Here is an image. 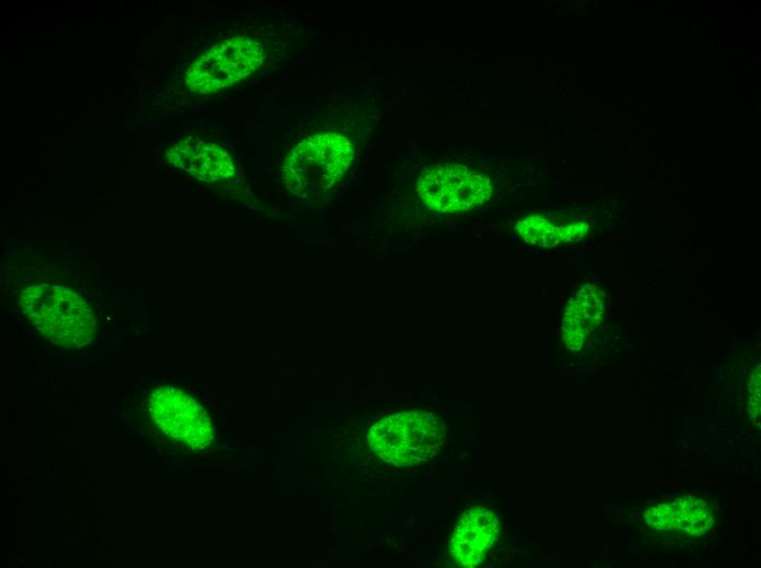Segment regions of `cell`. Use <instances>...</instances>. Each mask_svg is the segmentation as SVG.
Segmentation results:
<instances>
[{
	"instance_id": "obj_1",
	"label": "cell",
	"mask_w": 761,
	"mask_h": 568,
	"mask_svg": "<svg viewBox=\"0 0 761 568\" xmlns=\"http://www.w3.org/2000/svg\"><path fill=\"white\" fill-rule=\"evenodd\" d=\"M20 306L39 333L65 348H82L96 333L91 307L68 287L34 284L22 291Z\"/></svg>"
},
{
	"instance_id": "obj_2",
	"label": "cell",
	"mask_w": 761,
	"mask_h": 568,
	"mask_svg": "<svg viewBox=\"0 0 761 568\" xmlns=\"http://www.w3.org/2000/svg\"><path fill=\"white\" fill-rule=\"evenodd\" d=\"M353 159L352 143L335 132L319 133L302 140L285 157L282 179L300 198H314L331 188Z\"/></svg>"
},
{
	"instance_id": "obj_3",
	"label": "cell",
	"mask_w": 761,
	"mask_h": 568,
	"mask_svg": "<svg viewBox=\"0 0 761 568\" xmlns=\"http://www.w3.org/2000/svg\"><path fill=\"white\" fill-rule=\"evenodd\" d=\"M444 438L442 419L425 411L388 415L367 434L374 453L397 466H411L432 459L440 451Z\"/></svg>"
},
{
	"instance_id": "obj_4",
	"label": "cell",
	"mask_w": 761,
	"mask_h": 568,
	"mask_svg": "<svg viewBox=\"0 0 761 568\" xmlns=\"http://www.w3.org/2000/svg\"><path fill=\"white\" fill-rule=\"evenodd\" d=\"M265 59L262 45L248 36L221 42L189 67L185 82L198 94L226 88L254 73Z\"/></svg>"
},
{
	"instance_id": "obj_5",
	"label": "cell",
	"mask_w": 761,
	"mask_h": 568,
	"mask_svg": "<svg viewBox=\"0 0 761 568\" xmlns=\"http://www.w3.org/2000/svg\"><path fill=\"white\" fill-rule=\"evenodd\" d=\"M418 193L435 212H464L489 200L492 184L487 176L467 166L437 164L423 170L418 180Z\"/></svg>"
},
{
	"instance_id": "obj_6",
	"label": "cell",
	"mask_w": 761,
	"mask_h": 568,
	"mask_svg": "<svg viewBox=\"0 0 761 568\" xmlns=\"http://www.w3.org/2000/svg\"><path fill=\"white\" fill-rule=\"evenodd\" d=\"M149 413L164 435L190 449H204L212 442L213 429L208 412L180 389L157 388L149 399Z\"/></svg>"
},
{
	"instance_id": "obj_7",
	"label": "cell",
	"mask_w": 761,
	"mask_h": 568,
	"mask_svg": "<svg viewBox=\"0 0 761 568\" xmlns=\"http://www.w3.org/2000/svg\"><path fill=\"white\" fill-rule=\"evenodd\" d=\"M166 158L175 167L206 182L225 181L235 174L233 161L222 147L198 138L176 141L167 150Z\"/></svg>"
},
{
	"instance_id": "obj_8",
	"label": "cell",
	"mask_w": 761,
	"mask_h": 568,
	"mask_svg": "<svg viewBox=\"0 0 761 568\" xmlns=\"http://www.w3.org/2000/svg\"><path fill=\"white\" fill-rule=\"evenodd\" d=\"M496 535V517L487 508H471L455 528L450 541L452 556L463 567H475L483 560Z\"/></svg>"
},
{
	"instance_id": "obj_9",
	"label": "cell",
	"mask_w": 761,
	"mask_h": 568,
	"mask_svg": "<svg viewBox=\"0 0 761 568\" xmlns=\"http://www.w3.org/2000/svg\"><path fill=\"white\" fill-rule=\"evenodd\" d=\"M644 519L655 529H677L691 535L704 533L714 522L704 500L691 496L651 507L645 511Z\"/></svg>"
},
{
	"instance_id": "obj_10",
	"label": "cell",
	"mask_w": 761,
	"mask_h": 568,
	"mask_svg": "<svg viewBox=\"0 0 761 568\" xmlns=\"http://www.w3.org/2000/svg\"><path fill=\"white\" fill-rule=\"evenodd\" d=\"M602 313L601 294L585 285L569 300L562 322V335L569 348L577 351Z\"/></svg>"
},
{
	"instance_id": "obj_11",
	"label": "cell",
	"mask_w": 761,
	"mask_h": 568,
	"mask_svg": "<svg viewBox=\"0 0 761 568\" xmlns=\"http://www.w3.org/2000/svg\"><path fill=\"white\" fill-rule=\"evenodd\" d=\"M516 228L522 238L540 247H553L561 241L559 227L540 215H530L519 221Z\"/></svg>"
},
{
	"instance_id": "obj_12",
	"label": "cell",
	"mask_w": 761,
	"mask_h": 568,
	"mask_svg": "<svg viewBox=\"0 0 761 568\" xmlns=\"http://www.w3.org/2000/svg\"><path fill=\"white\" fill-rule=\"evenodd\" d=\"M585 230L586 226L581 223L559 227L561 240L564 241L579 239L584 235Z\"/></svg>"
}]
</instances>
